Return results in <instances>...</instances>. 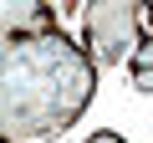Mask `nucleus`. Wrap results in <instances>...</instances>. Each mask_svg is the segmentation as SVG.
<instances>
[{"mask_svg":"<svg viewBox=\"0 0 153 143\" xmlns=\"http://www.w3.org/2000/svg\"><path fill=\"white\" fill-rule=\"evenodd\" d=\"M97 92V66L61 26L0 36V143H56Z\"/></svg>","mask_w":153,"mask_h":143,"instance_id":"f257e3e1","label":"nucleus"},{"mask_svg":"<svg viewBox=\"0 0 153 143\" xmlns=\"http://www.w3.org/2000/svg\"><path fill=\"white\" fill-rule=\"evenodd\" d=\"M143 36H148V0H87L82 51L92 66H117Z\"/></svg>","mask_w":153,"mask_h":143,"instance_id":"f03ea898","label":"nucleus"},{"mask_svg":"<svg viewBox=\"0 0 153 143\" xmlns=\"http://www.w3.org/2000/svg\"><path fill=\"white\" fill-rule=\"evenodd\" d=\"M56 26V10L46 0H0V36L5 31H46Z\"/></svg>","mask_w":153,"mask_h":143,"instance_id":"7ed1b4c3","label":"nucleus"},{"mask_svg":"<svg viewBox=\"0 0 153 143\" xmlns=\"http://www.w3.org/2000/svg\"><path fill=\"white\" fill-rule=\"evenodd\" d=\"M133 87H138L143 97L153 92V41H148V36L138 41V56H133Z\"/></svg>","mask_w":153,"mask_h":143,"instance_id":"20e7f679","label":"nucleus"},{"mask_svg":"<svg viewBox=\"0 0 153 143\" xmlns=\"http://www.w3.org/2000/svg\"><path fill=\"white\" fill-rule=\"evenodd\" d=\"M87 143H128V138H117V133H107V128H102V133H92Z\"/></svg>","mask_w":153,"mask_h":143,"instance_id":"39448f33","label":"nucleus"},{"mask_svg":"<svg viewBox=\"0 0 153 143\" xmlns=\"http://www.w3.org/2000/svg\"><path fill=\"white\" fill-rule=\"evenodd\" d=\"M46 5H51V10H66V5H76V0H46Z\"/></svg>","mask_w":153,"mask_h":143,"instance_id":"423d86ee","label":"nucleus"}]
</instances>
